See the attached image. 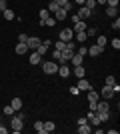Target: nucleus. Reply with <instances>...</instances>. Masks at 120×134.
Instances as JSON below:
<instances>
[{
	"instance_id": "nucleus-22",
	"label": "nucleus",
	"mask_w": 120,
	"mask_h": 134,
	"mask_svg": "<svg viewBox=\"0 0 120 134\" xmlns=\"http://www.w3.org/2000/svg\"><path fill=\"white\" fill-rule=\"evenodd\" d=\"M84 30H86V22H84V20L74 22V32H84Z\"/></svg>"
},
{
	"instance_id": "nucleus-34",
	"label": "nucleus",
	"mask_w": 120,
	"mask_h": 134,
	"mask_svg": "<svg viewBox=\"0 0 120 134\" xmlns=\"http://www.w3.org/2000/svg\"><path fill=\"white\" fill-rule=\"evenodd\" d=\"M86 38H88V36H86V30L84 32H76V40H78V42H84Z\"/></svg>"
},
{
	"instance_id": "nucleus-19",
	"label": "nucleus",
	"mask_w": 120,
	"mask_h": 134,
	"mask_svg": "<svg viewBox=\"0 0 120 134\" xmlns=\"http://www.w3.org/2000/svg\"><path fill=\"white\" fill-rule=\"evenodd\" d=\"M78 134H88V132H92V128H90V124L88 122H84V124H78Z\"/></svg>"
},
{
	"instance_id": "nucleus-25",
	"label": "nucleus",
	"mask_w": 120,
	"mask_h": 134,
	"mask_svg": "<svg viewBox=\"0 0 120 134\" xmlns=\"http://www.w3.org/2000/svg\"><path fill=\"white\" fill-rule=\"evenodd\" d=\"M106 42H108V38H106V36H102V34H96V44L100 46V48H104V46H106Z\"/></svg>"
},
{
	"instance_id": "nucleus-8",
	"label": "nucleus",
	"mask_w": 120,
	"mask_h": 134,
	"mask_svg": "<svg viewBox=\"0 0 120 134\" xmlns=\"http://www.w3.org/2000/svg\"><path fill=\"white\" fill-rule=\"evenodd\" d=\"M40 42H42L40 38H30V36H28V40H26V46H28V50H36V48L40 46Z\"/></svg>"
},
{
	"instance_id": "nucleus-33",
	"label": "nucleus",
	"mask_w": 120,
	"mask_h": 134,
	"mask_svg": "<svg viewBox=\"0 0 120 134\" xmlns=\"http://www.w3.org/2000/svg\"><path fill=\"white\" fill-rule=\"evenodd\" d=\"M114 82H116V78H114V76H112V74L104 78V84H106V86H112V84H114Z\"/></svg>"
},
{
	"instance_id": "nucleus-48",
	"label": "nucleus",
	"mask_w": 120,
	"mask_h": 134,
	"mask_svg": "<svg viewBox=\"0 0 120 134\" xmlns=\"http://www.w3.org/2000/svg\"><path fill=\"white\" fill-rule=\"evenodd\" d=\"M76 122H78V124H84V122H88V120H86V116H80Z\"/></svg>"
},
{
	"instance_id": "nucleus-46",
	"label": "nucleus",
	"mask_w": 120,
	"mask_h": 134,
	"mask_svg": "<svg viewBox=\"0 0 120 134\" xmlns=\"http://www.w3.org/2000/svg\"><path fill=\"white\" fill-rule=\"evenodd\" d=\"M26 40H28V36H26V34H20V36H18V42H26Z\"/></svg>"
},
{
	"instance_id": "nucleus-15",
	"label": "nucleus",
	"mask_w": 120,
	"mask_h": 134,
	"mask_svg": "<svg viewBox=\"0 0 120 134\" xmlns=\"http://www.w3.org/2000/svg\"><path fill=\"white\" fill-rule=\"evenodd\" d=\"M14 52H16V54H26V52H28V46H26V42H18L16 44V48H14Z\"/></svg>"
},
{
	"instance_id": "nucleus-23",
	"label": "nucleus",
	"mask_w": 120,
	"mask_h": 134,
	"mask_svg": "<svg viewBox=\"0 0 120 134\" xmlns=\"http://www.w3.org/2000/svg\"><path fill=\"white\" fill-rule=\"evenodd\" d=\"M48 16H50V12L46 10V8H42V10L38 12V18H40V26H44V24H42V22H44V20H46V18H48Z\"/></svg>"
},
{
	"instance_id": "nucleus-12",
	"label": "nucleus",
	"mask_w": 120,
	"mask_h": 134,
	"mask_svg": "<svg viewBox=\"0 0 120 134\" xmlns=\"http://www.w3.org/2000/svg\"><path fill=\"white\" fill-rule=\"evenodd\" d=\"M54 18H56V20H66V18H68V10H66V8H58V10L54 12Z\"/></svg>"
},
{
	"instance_id": "nucleus-21",
	"label": "nucleus",
	"mask_w": 120,
	"mask_h": 134,
	"mask_svg": "<svg viewBox=\"0 0 120 134\" xmlns=\"http://www.w3.org/2000/svg\"><path fill=\"white\" fill-rule=\"evenodd\" d=\"M98 100H100V94H98V92H96V90H88V102H98Z\"/></svg>"
},
{
	"instance_id": "nucleus-45",
	"label": "nucleus",
	"mask_w": 120,
	"mask_h": 134,
	"mask_svg": "<svg viewBox=\"0 0 120 134\" xmlns=\"http://www.w3.org/2000/svg\"><path fill=\"white\" fill-rule=\"evenodd\" d=\"M112 90H114V94H118V92H120V84H112Z\"/></svg>"
},
{
	"instance_id": "nucleus-31",
	"label": "nucleus",
	"mask_w": 120,
	"mask_h": 134,
	"mask_svg": "<svg viewBox=\"0 0 120 134\" xmlns=\"http://www.w3.org/2000/svg\"><path fill=\"white\" fill-rule=\"evenodd\" d=\"M42 126H44V122H42V120H36V122H34V128H36V132H40V134H44Z\"/></svg>"
},
{
	"instance_id": "nucleus-47",
	"label": "nucleus",
	"mask_w": 120,
	"mask_h": 134,
	"mask_svg": "<svg viewBox=\"0 0 120 134\" xmlns=\"http://www.w3.org/2000/svg\"><path fill=\"white\" fill-rule=\"evenodd\" d=\"M88 110H96V102H88Z\"/></svg>"
},
{
	"instance_id": "nucleus-14",
	"label": "nucleus",
	"mask_w": 120,
	"mask_h": 134,
	"mask_svg": "<svg viewBox=\"0 0 120 134\" xmlns=\"http://www.w3.org/2000/svg\"><path fill=\"white\" fill-rule=\"evenodd\" d=\"M104 12H106V16L116 18V16H118V6H106V8H104Z\"/></svg>"
},
{
	"instance_id": "nucleus-3",
	"label": "nucleus",
	"mask_w": 120,
	"mask_h": 134,
	"mask_svg": "<svg viewBox=\"0 0 120 134\" xmlns=\"http://www.w3.org/2000/svg\"><path fill=\"white\" fill-rule=\"evenodd\" d=\"M72 38H74V30H70V28H64L58 36V40H62V42H70Z\"/></svg>"
},
{
	"instance_id": "nucleus-16",
	"label": "nucleus",
	"mask_w": 120,
	"mask_h": 134,
	"mask_svg": "<svg viewBox=\"0 0 120 134\" xmlns=\"http://www.w3.org/2000/svg\"><path fill=\"white\" fill-rule=\"evenodd\" d=\"M28 62H30V64H42V56H40L38 52H32L30 58H28Z\"/></svg>"
},
{
	"instance_id": "nucleus-32",
	"label": "nucleus",
	"mask_w": 120,
	"mask_h": 134,
	"mask_svg": "<svg viewBox=\"0 0 120 134\" xmlns=\"http://www.w3.org/2000/svg\"><path fill=\"white\" fill-rule=\"evenodd\" d=\"M66 48V42H62V40H56V44H54V50H64Z\"/></svg>"
},
{
	"instance_id": "nucleus-37",
	"label": "nucleus",
	"mask_w": 120,
	"mask_h": 134,
	"mask_svg": "<svg viewBox=\"0 0 120 134\" xmlns=\"http://www.w3.org/2000/svg\"><path fill=\"white\" fill-rule=\"evenodd\" d=\"M96 34H98L96 28H86V36H96Z\"/></svg>"
},
{
	"instance_id": "nucleus-27",
	"label": "nucleus",
	"mask_w": 120,
	"mask_h": 134,
	"mask_svg": "<svg viewBox=\"0 0 120 134\" xmlns=\"http://www.w3.org/2000/svg\"><path fill=\"white\" fill-rule=\"evenodd\" d=\"M2 14H4V20H14V18H16L14 10H10V8H6V10L2 12Z\"/></svg>"
},
{
	"instance_id": "nucleus-20",
	"label": "nucleus",
	"mask_w": 120,
	"mask_h": 134,
	"mask_svg": "<svg viewBox=\"0 0 120 134\" xmlns=\"http://www.w3.org/2000/svg\"><path fill=\"white\" fill-rule=\"evenodd\" d=\"M10 106L14 108V112H18V110H20V108H22V100H20V96H16V98H12Z\"/></svg>"
},
{
	"instance_id": "nucleus-17",
	"label": "nucleus",
	"mask_w": 120,
	"mask_h": 134,
	"mask_svg": "<svg viewBox=\"0 0 120 134\" xmlns=\"http://www.w3.org/2000/svg\"><path fill=\"white\" fill-rule=\"evenodd\" d=\"M102 50H104V48H100L98 44H94V46L88 48V54H90V56H100V54H102Z\"/></svg>"
},
{
	"instance_id": "nucleus-50",
	"label": "nucleus",
	"mask_w": 120,
	"mask_h": 134,
	"mask_svg": "<svg viewBox=\"0 0 120 134\" xmlns=\"http://www.w3.org/2000/svg\"><path fill=\"white\" fill-rule=\"evenodd\" d=\"M70 20H72V24H74V22H78L80 18H78V14H74V16H70Z\"/></svg>"
},
{
	"instance_id": "nucleus-41",
	"label": "nucleus",
	"mask_w": 120,
	"mask_h": 134,
	"mask_svg": "<svg viewBox=\"0 0 120 134\" xmlns=\"http://www.w3.org/2000/svg\"><path fill=\"white\" fill-rule=\"evenodd\" d=\"M112 48H116V50L120 48V40H118V38H114V40H112Z\"/></svg>"
},
{
	"instance_id": "nucleus-1",
	"label": "nucleus",
	"mask_w": 120,
	"mask_h": 134,
	"mask_svg": "<svg viewBox=\"0 0 120 134\" xmlns=\"http://www.w3.org/2000/svg\"><path fill=\"white\" fill-rule=\"evenodd\" d=\"M42 72L44 74H56L58 72V64H54V62H42Z\"/></svg>"
},
{
	"instance_id": "nucleus-52",
	"label": "nucleus",
	"mask_w": 120,
	"mask_h": 134,
	"mask_svg": "<svg viewBox=\"0 0 120 134\" xmlns=\"http://www.w3.org/2000/svg\"><path fill=\"white\" fill-rule=\"evenodd\" d=\"M74 2H76V4H80V6H84V2H86V0H74Z\"/></svg>"
},
{
	"instance_id": "nucleus-9",
	"label": "nucleus",
	"mask_w": 120,
	"mask_h": 134,
	"mask_svg": "<svg viewBox=\"0 0 120 134\" xmlns=\"http://www.w3.org/2000/svg\"><path fill=\"white\" fill-rule=\"evenodd\" d=\"M70 74H74L76 78H84V74H86V68L82 66V64H78V66H74V70H72Z\"/></svg>"
},
{
	"instance_id": "nucleus-6",
	"label": "nucleus",
	"mask_w": 120,
	"mask_h": 134,
	"mask_svg": "<svg viewBox=\"0 0 120 134\" xmlns=\"http://www.w3.org/2000/svg\"><path fill=\"white\" fill-rule=\"evenodd\" d=\"M102 96H104V100H110V98H114V90H112V86H106L104 84L102 86Z\"/></svg>"
},
{
	"instance_id": "nucleus-39",
	"label": "nucleus",
	"mask_w": 120,
	"mask_h": 134,
	"mask_svg": "<svg viewBox=\"0 0 120 134\" xmlns=\"http://www.w3.org/2000/svg\"><path fill=\"white\" fill-rule=\"evenodd\" d=\"M6 8H8V4H6V0H0V12H4Z\"/></svg>"
},
{
	"instance_id": "nucleus-24",
	"label": "nucleus",
	"mask_w": 120,
	"mask_h": 134,
	"mask_svg": "<svg viewBox=\"0 0 120 134\" xmlns=\"http://www.w3.org/2000/svg\"><path fill=\"white\" fill-rule=\"evenodd\" d=\"M96 118H98V122H106V120L110 118V112H96Z\"/></svg>"
},
{
	"instance_id": "nucleus-38",
	"label": "nucleus",
	"mask_w": 120,
	"mask_h": 134,
	"mask_svg": "<svg viewBox=\"0 0 120 134\" xmlns=\"http://www.w3.org/2000/svg\"><path fill=\"white\" fill-rule=\"evenodd\" d=\"M112 28H114V30H118V28H120V18H118V16L112 20Z\"/></svg>"
},
{
	"instance_id": "nucleus-49",
	"label": "nucleus",
	"mask_w": 120,
	"mask_h": 134,
	"mask_svg": "<svg viewBox=\"0 0 120 134\" xmlns=\"http://www.w3.org/2000/svg\"><path fill=\"white\" fill-rule=\"evenodd\" d=\"M8 132V128H6V126H2V122H0V134H6Z\"/></svg>"
},
{
	"instance_id": "nucleus-13",
	"label": "nucleus",
	"mask_w": 120,
	"mask_h": 134,
	"mask_svg": "<svg viewBox=\"0 0 120 134\" xmlns=\"http://www.w3.org/2000/svg\"><path fill=\"white\" fill-rule=\"evenodd\" d=\"M70 64H74V66H78V64H84V56L78 54V52H74V54H72V58H70Z\"/></svg>"
},
{
	"instance_id": "nucleus-2",
	"label": "nucleus",
	"mask_w": 120,
	"mask_h": 134,
	"mask_svg": "<svg viewBox=\"0 0 120 134\" xmlns=\"http://www.w3.org/2000/svg\"><path fill=\"white\" fill-rule=\"evenodd\" d=\"M10 128L14 130V132H20V130H22V118L20 116H14V114H12V120H10Z\"/></svg>"
},
{
	"instance_id": "nucleus-5",
	"label": "nucleus",
	"mask_w": 120,
	"mask_h": 134,
	"mask_svg": "<svg viewBox=\"0 0 120 134\" xmlns=\"http://www.w3.org/2000/svg\"><path fill=\"white\" fill-rule=\"evenodd\" d=\"M92 14H94V10L86 8V6H80V10H78V18L80 20H86V18H90Z\"/></svg>"
},
{
	"instance_id": "nucleus-4",
	"label": "nucleus",
	"mask_w": 120,
	"mask_h": 134,
	"mask_svg": "<svg viewBox=\"0 0 120 134\" xmlns=\"http://www.w3.org/2000/svg\"><path fill=\"white\" fill-rule=\"evenodd\" d=\"M72 54H74V50H70V48H64L62 54H60V64H68L70 58H72Z\"/></svg>"
},
{
	"instance_id": "nucleus-36",
	"label": "nucleus",
	"mask_w": 120,
	"mask_h": 134,
	"mask_svg": "<svg viewBox=\"0 0 120 134\" xmlns=\"http://www.w3.org/2000/svg\"><path fill=\"white\" fill-rule=\"evenodd\" d=\"M4 114H6V116H12V114H14V108H12L10 104H8V106H4Z\"/></svg>"
},
{
	"instance_id": "nucleus-40",
	"label": "nucleus",
	"mask_w": 120,
	"mask_h": 134,
	"mask_svg": "<svg viewBox=\"0 0 120 134\" xmlns=\"http://www.w3.org/2000/svg\"><path fill=\"white\" fill-rule=\"evenodd\" d=\"M56 4L60 6V8H64V6H66V4H70V2H68V0H56Z\"/></svg>"
},
{
	"instance_id": "nucleus-43",
	"label": "nucleus",
	"mask_w": 120,
	"mask_h": 134,
	"mask_svg": "<svg viewBox=\"0 0 120 134\" xmlns=\"http://www.w3.org/2000/svg\"><path fill=\"white\" fill-rule=\"evenodd\" d=\"M106 6H118V0H106Z\"/></svg>"
},
{
	"instance_id": "nucleus-29",
	"label": "nucleus",
	"mask_w": 120,
	"mask_h": 134,
	"mask_svg": "<svg viewBox=\"0 0 120 134\" xmlns=\"http://www.w3.org/2000/svg\"><path fill=\"white\" fill-rule=\"evenodd\" d=\"M58 8H60V6L56 4V0H50V4H48V8H46V10H48V12H52V14H54V12H56Z\"/></svg>"
},
{
	"instance_id": "nucleus-7",
	"label": "nucleus",
	"mask_w": 120,
	"mask_h": 134,
	"mask_svg": "<svg viewBox=\"0 0 120 134\" xmlns=\"http://www.w3.org/2000/svg\"><path fill=\"white\" fill-rule=\"evenodd\" d=\"M96 112H110L108 100H98V102H96Z\"/></svg>"
},
{
	"instance_id": "nucleus-51",
	"label": "nucleus",
	"mask_w": 120,
	"mask_h": 134,
	"mask_svg": "<svg viewBox=\"0 0 120 134\" xmlns=\"http://www.w3.org/2000/svg\"><path fill=\"white\" fill-rule=\"evenodd\" d=\"M96 4L98 6H106V0H96Z\"/></svg>"
},
{
	"instance_id": "nucleus-35",
	"label": "nucleus",
	"mask_w": 120,
	"mask_h": 134,
	"mask_svg": "<svg viewBox=\"0 0 120 134\" xmlns=\"http://www.w3.org/2000/svg\"><path fill=\"white\" fill-rule=\"evenodd\" d=\"M60 54H62V50H52V58L56 62H60Z\"/></svg>"
},
{
	"instance_id": "nucleus-18",
	"label": "nucleus",
	"mask_w": 120,
	"mask_h": 134,
	"mask_svg": "<svg viewBox=\"0 0 120 134\" xmlns=\"http://www.w3.org/2000/svg\"><path fill=\"white\" fill-rule=\"evenodd\" d=\"M90 88H92V84L88 82V80H84V78H80V80H78V90H86V92H88Z\"/></svg>"
},
{
	"instance_id": "nucleus-53",
	"label": "nucleus",
	"mask_w": 120,
	"mask_h": 134,
	"mask_svg": "<svg viewBox=\"0 0 120 134\" xmlns=\"http://www.w3.org/2000/svg\"><path fill=\"white\" fill-rule=\"evenodd\" d=\"M0 120H2V112H0Z\"/></svg>"
},
{
	"instance_id": "nucleus-28",
	"label": "nucleus",
	"mask_w": 120,
	"mask_h": 134,
	"mask_svg": "<svg viewBox=\"0 0 120 134\" xmlns=\"http://www.w3.org/2000/svg\"><path fill=\"white\" fill-rule=\"evenodd\" d=\"M56 22H58V20H56L54 16H48V18H46V20H44L42 24H44V26H52V28H54V26H56Z\"/></svg>"
},
{
	"instance_id": "nucleus-26",
	"label": "nucleus",
	"mask_w": 120,
	"mask_h": 134,
	"mask_svg": "<svg viewBox=\"0 0 120 134\" xmlns=\"http://www.w3.org/2000/svg\"><path fill=\"white\" fill-rule=\"evenodd\" d=\"M42 130H44V134L46 132H54V130H56V124H54V122H44Z\"/></svg>"
},
{
	"instance_id": "nucleus-30",
	"label": "nucleus",
	"mask_w": 120,
	"mask_h": 134,
	"mask_svg": "<svg viewBox=\"0 0 120 134\" xmlns=\"http://www.w3.org/2000/svg\"><path fill=\"white\" fill-rule=\"evenodd\" d=\"M84 6H86V8H90V10H96V0H86V2H84Z\"/></svg>"
},
{
	"instance_id": "nucleus-11",
	"label": "nucleus",
	"mask_w": 120,
	"mask_h": 134,
	"mask_svg": "<svg viewBox=\"0 0 120 134\" xmlns=\"http://www.w3.org/2000/svg\"><path fill=\"white\" fill-rule=\"evenodd\" d=\"M86 120L92 124V126H100V122H98V118H96V112L94 110H90L88 114H86Z\"/></svg>"
},
{
	"instance_id": "nucleus-10",
	"label": "nucleus",
	"mask_w": 120,
	"mask_h": 134,
	"mask_svg": "<svg viewBox=\"0 0 120 134\" xmlns=\"http://www.w3.org/2000/svg\"><path fill=\"white\" fill-rule=\"evenodd\" d=\"M58 74H60L62 78H68V76H70V68H68V64H58Z\"/></svg>"
},
{
	"instance_id": "nucleus-42",
	"label": "nucleus",
	"mask_w": 120,
	"mask_h": 134,
	"mask_svg": "<svg viewBox=\"0 0 120 134\" xmlns=\"http://www.w3.org/2000/svg\"><path fill=\"white\" fill-rule=\"evenodd\" d=\"M78 92H80V90H78V86H72V88H70V94H72V96H76Z\"/></svg>"
},
{
	"instance_id": "nucleus-44",
	"label": "nucleus",
	"mask_w": 120,
	"mask_h": 134,
	"mask_svg": "<svg viewBox=\"0 0 120 134\" xmlns=\"http://www.w3.org/2000/svg\"><path fill=\"white\" fill-rule=\"evenodd\" d=\"M78 54L86 56V54H88V48H84V46H82V48H78Z\"/></svg>"
}]
</instances>
